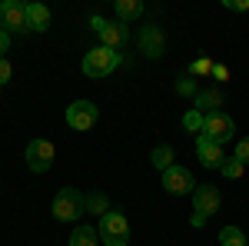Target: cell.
I'll list each match as a JSON object with an SVG mask.
<instances>
[{
	"label": "cell",
	"mask_w": 249,
	"mask_h": 246,
	"mask_svg": "<svg viewBox=\"0 0 249 246\" xmlns=\"http://www.w3.org/2000/svg\"><path fill=\"white\" fill-rule=\"evenodd\" d=\"M100 243L103 246H126L130 243V223H126V216L120 213V209H110L107 216H100Z\"/></svg>",
	"instance_id": "6da1fadb"
},
{
	"label": "cell",
	"mask_w": 249,
	"mask_h": 246,
	"mask_svg": "<svg viewBox=\"0 0 249 246\" xmlns=\"http://www.w3.org/2000/svg\"><path fill=\"white\" fill-rule=\"evenodd\" d=\"M83 209H87V196H83L77 187H63L57 196H53V216H57L60 223H73V220H80Z\"/></svg>",
	"instance_id": "7a4b0ae2"
},
{
	"label": "cell",
	"mask_w": 249,
	"mask_h": 246,
	"mask_svg": "<svg viewBox=\"0 0 249 246\" xmlns=\"http://www.w3.org/2000/svg\"><path fill=\"white\" fill-rule=\"evenodd\" d=\"M116 63H120V54L110 50V47H93L87 57H83V74L87 76H110L116 70Z\"/></svg>",
	"instance_id": "3957f363"
},
{
	"label": "cell",
	"mask_w": 249,
	"mask_h": 246,
	"mask_svg": "<svg viewBox=\"0 0 249 246\" xmlns=\"http://www.w3.org/2000/svg\"><path fill=\"white\" fill-rule=\"evenodd\" d=\"M23 160H27V167H30L34 173H47L50 167H53V160H57V150H53V143H50V140L37 136V140H30V143H27Z\"/></svg>",
	"instance_id": "277c9868"
},
{
	"label": "cell",
	"mask_w": 249,
	"mask_h": 246,
	"mask_svg": "<svg viewBox=\"0 0 249 246\" xmlns=\"http://www.w3.org/2000/svg\"><path fill=\"white\" fill-rule=\"evenodd\" d=\"M0 30H7V34H23V30H27V3H20V0H3V3H0Z\"/></svg>",
	"instance_id": "5b68a950"
},
{
	"label": "cell",
	"mask_w": 249,
	"mask_h": 246,
	"mask_svg": "<svg viewBox=\"0 0 249 246\" xmlns=\"http://www.w3.org/2000/svg\"><path fill=\"white\" fill-rule=\"evenodd\" d=\"M96 116H100V110H96V103H90V100H73L67 107V123L73 130H90L96 123Z\"/></svg>",
	"instance_id": "8992f818"
},
{
	"label": "cell",
	"mask_w": 249,
	"mask_h": 246,
	"mask_svg": "<svg viewBox=\"0 0 249 246\" xmlns=\"http://www.w3.org/2000/svg\"><path fill=\"white\" fill-rule=\"evenodd\" d=\"M203 133H206L210 140H216V143H226V140H232V133H236V123H232V116H226L223 110H213V114H206Z\"/></svg>",
	"instance_id": "52a82bcc"
},
{
	"label": "cell",
	"mask_w": 249,
	"mask_h": 246,
	"mask_svg": "<svg viewBox=\"0 0 249 246\" xmlns=\"http://www.w3.org/2000/svg\"><path fill=\"white\" fill-rule=\"evenodd\" d=\"M219 203H223V196H219V189L213 187V183H199V187L193 189V213H203L210 220L213 213L219 209Z\"/></svg>",
	"instance_id": "ba28073f"
},
{
	"label": "cell",
	"mask_w": 249,
	"mask_h": 246,
	"mask_svg": "<svg viewBox=\"0 0 249 246\" xmlns=\"http://www.w3.org/2000/svg\"><path fill=\"white\" fill-rule=\"evenodd\" d=\"M163 187H166V193H173V196H186V193L196 189L193 187V173L186 170V167H176V163L163 173Z\"/></svg>",
	"instance_id": "9c48e42d"
},
{
	"label": "cell",
	"mask_w": 249,
	"mask_h": 246,
	"mask_svg": "<svg viewBox=\"0 0 249 246\" xmlns=\"http://www.w3.org/2000/svg\"><path fill=\"white\" fill-rule=\"evenodd\" d=\"M196 153H199V163L203 167H210V170H216V167H223V143H216V140H210L206 133H199L196 136Z\"/></svg>",
	"instance_id": "30bf717a"
},
{
	"label": "cell",
	"mask_w": 249,
	"mask_h": 246,
	"mask_svg": "<svg viewBox=\"0 0 249 246\" xmlns=\"http://www.w3.org/2000/svg\"><path fill=\"white\" fill-rule=\"evenodd\" d=\"M140 50L150 60L163 57V54H166V37H163V30H160V27H143V30H140Z\"/></svg>",
	"instance_id": "8fae6325"
},
{
	"label": "cell",
	"mask_w": 249,
	"mask_h": 246,
	"mask_svg": "<svg viewBox=\"0 0 249 246\" xmlns=\"http://www.w3.org/2000/svg\"><path fill=\"white\" fill-rule=\"evenodd\" d=\"M193 103H196V110H199V114H213V110H219V107H223V90H219V87H206V90H199V94H196Z\"/></svg>",
	"instance_id": "7c38bea8"
},
{
	"label": "cell",
	"mask_w": 249,
	"mask_h": 246,
	"mask_svg": "<svg viewBox=\"0 0 249 246\" xmlns=\"http://www.w3.org/2000/svg\"><path fill=\"white\" fill-rule=\"evenodd\" d=\"M47 27H50V10L43 3H27V30L43 34Z\"/></svg>",
	"instance_id": "4fadbf2b"
},
{
	"label": "cell",
	"mask_w": 249,
	"mask_h": 246,
	"mask_svg": "<svg viewBox=\"0 0 249 246\" xmlns=\"http://www.w3.org/2000/svg\"><path fill=\"white\" fill-rule=\"evenodd\" d=\"M126 37H130V34H126V27H123V23H110V20H107V27L100 30V40H103V47H110V50L123 47V43H126Z\"/></svg>",
	"instance_id": "5bb4252c"
},
{
	"label": "cell",
	"mask_w": 249,
	"mask_h": 246,
	"mask_svg": "<svg viewBox=\"0 0 249 246\" xmlns=\"http://www.w3.org/2000/svg\"><path fill=\"white\" fill-rule=\"evenodd\" d=\"M67 246H103V243H100V233H96V227H77Z\"/></svg>",
	"instance_id": "9a60e30c"
},
{
	"label": "cell",
	"mask_w": 249,
	"mask_h": 246,
	"mask_svg": "<svg viewBox=\"0 0 249 246\" xmlns=\"http://www.w3.org/2000/svg\"><path fill=\"white\" fill-rule=\"evenodd\" d=\"M140 14H143V3L140 0H116V17L123 20V23L126 20H136Z\"/></svg>",
	"instance_id": "2e32d148"
},
{
	"label": "cell",
	"mask_w": 249,
	"mask_h": 246,
	"mask_svg": "<svg viewBox=\"0 0 249 246\" xmlns=\"http://www.w3.org/2000/svg\"><path fill=\"white\" fill-rule=\"evenodd\" d=\"M150 160H153V167L160 173H166L173 167V147H166V143H160L153 153H150Z\"/></svg>",
	"instance_id": "e0dca14e"
},
{
	"label": "cell",
	"mask_w": 249,
	"mask_h": 246,
	"mask_svg": "<svg viewBox=\"0 0 249 246\" xmlns=\"http://www.w3.org/2000/svg\"><path fill=\"white\" fill-rule=\"evenodd\" d=\"M219 243L223 246H246V233L239 227H223L219 229Z\"/></svg>",
	"instance_id": "ac0fdd59"
},
{
	"label": "cell",
	"mask_w": 249,
	"mask_h": 246,
	"mask_svg": "<svg viewBox=\"0 0 249 246\" xmlns=\"http://www.w3.org/2000/svg\"><path fill=\"white\" fill-rule=\"evenodd\" d=\"M183 127L190 133H203V127H206V114H199L196 107L193 110H186V116H183Z\"/></svg>",
	"instance_id": "d6986e66"
},
{
	"label": "cell",
	"mask_w": 249,
	"mask_h": 246,
	"mask_svg": "<svg viewBox=\"0 0 249 246\" xmlns=\"http://www.w3.org/2000/svg\"><path fill=\"white\" fill-rule=\"evenodd\" d=\"M87 209H90V213H100V216H107V213H110V203H107L103 193H90V196H87Z\"/></svg>",
	"instance_id": "ffe728a7"
},
{
	"label": "cell",
	"mask_w": 249,
	"mask_h": 246,
	"mask_svg": "<svg viewBox=\"0 0 249 246\" xmlns=\"http://www.w3.org/2000/svg\"><path fill=\"white\" fill-rule=\"evenodd\" d=\"M219 170H223V176H226V180H239V176L246 173V167H243L236 156H230V160H223V167H219Z\"/></svg>",
	"instance_id": "44dd1931"
},
{
	"label": "cell",
	"mask_w": 249,
	"mask_h": 246,
	"mask_svg": "<svg viewBox=\"0 0 249 246\" xmlns=\"http://www.w3.org/2000/svg\"><path fill=\"white\" fill-rule=\"evenodd\" d=\"M176 94H179V96H193V100H196V94H199V90H196V80H193L190 74H183L179 80H176Z\"/></svg>",
	"instance_id": "7402d4cb"
},
{
	"label": "cell",
	"mask_w": 249,
	"mask_h": 246,
	"mask_svg": "<svg viewBox=\"0 0 249 246\" xmlns=\"http://www.w3.org/2000/svg\"><path fill=\"white\" fill-rule=\"evenodd\" d=\"M213 63L210 57H199V60H193V67H190V76H213Z\"/></svg>",
	"instance_id": "603a6c76"
},
{
	"label": "cell",
	"mask_w": 249,
	"mask_h": 246,
	"mask_svg": "<svg viewBox=\"0 0 249 246\" xmlns=\"http://www.w3.org/2000/svg\"><path fill=\"white\" fill-rule=\"evenodd\" d=\"M236 160H239L243 167H249V140H239V143H236Z\"/></svg>",
	"instance_id": "cb8c5ba5"
},
{
	"label": "cell",
	"mask_w": 249,
	"mask_h": 246,
	"mask_svg": "<svg viewBox=\"0 0 249 246\" xmlns=\"http://www.w3.org/2000/svg\"><path fill=\"white\" fill-rule=\"evenodd\" d=\"M10 74H14L10 60H0V87H3V83H10Z\"/></svg>",
	"instance_id": "d4e9b609"
},
{
	"label": "cell",
	"mask_w": 249,
	"mask_h": 246,
	"mask_svg": "<svg viewBox=\"0 0 249 246\" xmlns=\"http://www.w3.org/2000/svg\"><path fill=\"white\" fill-rule=\"evenodd\" d=\"M230 10H236V14H243V10H249V0H223Z\"/></svg>",
	"instance_id": "484cf974"
},
{
	"label": "cell",
	"mask_w": 249,
	"mask_h": 246,
	"mask_svg": "<svg viewBox=\"0 0 249 246\" xmlns=\"http://www.w3.org/2000/svg\"><path fill=\"white\" fill-rule=\"evenodd\" d=\"M213 76L226 83V80H230V67H223V63H216V67H213Z\"/></svg>",
	"instance_id": "4316f807"
},
{
	"label": "cell",
	"mask_w": 249,
	"mask_h": 246,
	"mask_svg": "<svg viewBox=\"0 0 249 246\" xmlns=\"http://www.w3.org/2000/svg\"><path fill=\"white\" fill-rule=\"evenodd\" d=\"M7 50H10V34H7V30H0V60H3Z\"/></svg>",
	"instance_id": "83f0119b"
},
{
	"label": "cell",
	"mask_w": 249,
	"mask_h": 246,
	"mask_svg": "<svg viewBox=\"0 0 249 246\" xmlns=\"http://www.w3.org/2000/svg\"><path fill=\"white\" fill-rule=\"evenodd\" d=\"M103 27H107V20H103V17H90V30H93V34H100Z\"/></svg>",
	"instance_id": "f1b7e54d"
},
{
	"label": "cell",
	"mask_w": 249,
	"mask_h": 246,
	"mask_svg": "<svg viewBox=\"0 0 249 246\" xmlns=\"http://www.w3.org/2000/svg\"><path fill=\"white\" fill-rule=\"evenodd\" d=\"M190 223H193L196 229H203V227H206V216H203V213H193V216H190Z\"/></svg>",
	"instance_id": "f546056e"
}]
</instances>
